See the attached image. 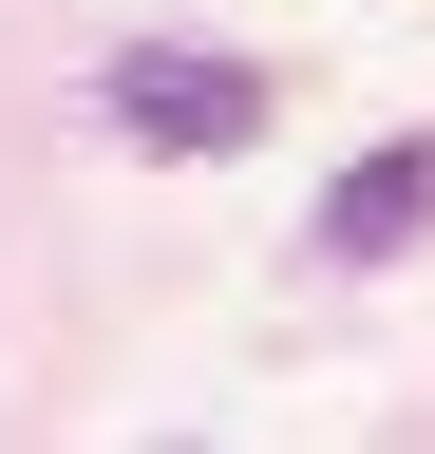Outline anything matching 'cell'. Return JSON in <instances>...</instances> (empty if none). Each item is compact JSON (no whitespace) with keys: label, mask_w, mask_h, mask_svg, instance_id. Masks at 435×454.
Here are the masks:
<instances>
[{"label":"cell","mask_w":435,"mask_h":454,"mask_svg":"<svg viewBox=\"0 0 435 454\" xmlns=\"http://www.w3.org/2000/svg\"><path fill=\"white\" fill-rule=\"evenodd\" d=\"M95 95H114L133 152H246V133H265V76H246V57H190V38H133Z\"/></svg>","instance_id":"cell-1"},{"label":"cell","mask_w":435,"mask_h":454,"mask_svg":"<svg viewBox=\"0 0 435 454\" xmlns=\"http://www.w3.org/2000/svg\"><path fill=\"white\" fill-rule=\"evenodd\" d=\"M416 227H435V133H398V152H360L341 190H322V227H303V247H322V265H398Z\"/></svg>","instance_id":"cell-2"}]
</instances>
